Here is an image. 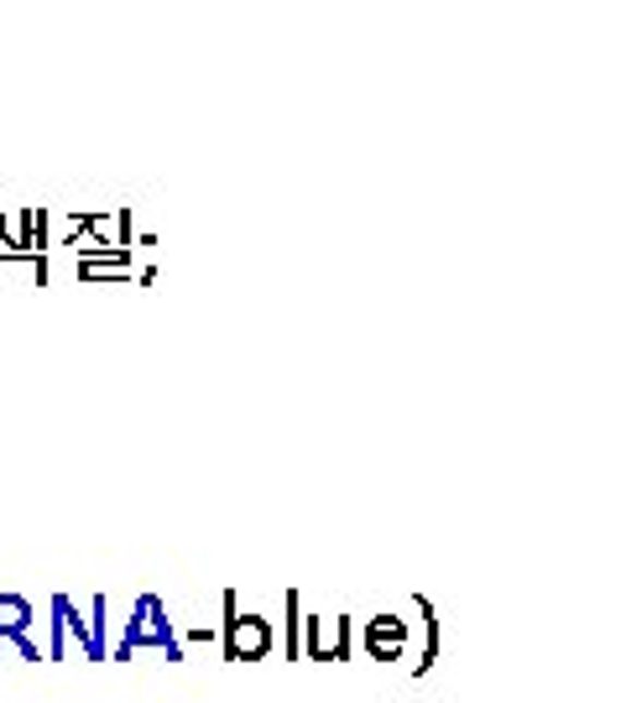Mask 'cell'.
<instances>
[{"label": "cell", "instance_id": "1", "mask_svg": "<svg viewBox=\"0 0 626 703\" xmlns=\"http://www.w3.org/2000/svg\"><path fill=\"white\" fill-rule=\"evenodd\" d=\"M142 646L162 652L168 662H183V635H178V626L168 620V599H162V594H142V599H136L125 631L110 641V662H125V656L142 652Z\"/></svg>", "mask_w": 626, "mask_h": 703}, {"label": "cell", "instance_id": "2", "mask_svg": "<svg viewBox=\"0 0 626 703\" xmlns=\"http://www.w3.org/2000/svg\"><path fill=\"white\" fill-rule=\"evenodd\" d=\"M219 609H225V620H219V656H225V662H266V656L277 652L272 620L256 615V609H241V594H236V589L219 594Z\"/></svg>", "mask_w": 626, "mask_h": 703}, {"label": "cell", "instance_id": "3", "mask_svg": "<svg viewBox=\"0 0 626 703\" xmlns=\"http://www.w3.org/2000/svg\"><path fill=\"white\" fill-rule=\"evenodd\" d=\"M408 635H412V626L402 615H376V620H361V652L371 662H402Z\"/></svg>", "mask_w": 626, "mask_h": 703}, {"label": "cell", "instance_id": "4", "mask_svg": "<svg viewBox=\"0 0 626 703\" xmlns=\"http://www.w3.org/2000/svg\"><path fill=\"white\" fill-rule=\"evenodd\" d=\"M412 605H418V620H423V656H418V667H412V678H429L438 662V646H444V626H438V609L429 594H412Z\"/></svg>", "mask_w": 626, "mask_h": 703}, {"label": "cell", "instance_id": "5", "mask_svg": "<svg viewBox=\"0 0 626 703\" xmlns=\"http://www.w3.org/2000/svg\"><path fill=\"white\" fill-rule=\"evenodd\" d=\"M32 620H37L32 599H26V594H5V589H0V652H5L11 641L32 635Z\"/></svg>", "mask_w": 626, "mask_h": 703}, {"label": "cell", "instance_id": "6", "mask_svg": "<svg viewBox=\"0 0 626 703\" xmlns=\"http://www.w3.org/2000/svg\"><path fill=\"white\" fill-rule=\"evenodd\" d=\"M73 277L89 287V281H131L136 271H131V256H125V251H105V256H79Z\"/></svg>", "mask_w": 626, "mask_h": 703}, {"label": "cell", "instance_id": "7", "mask_svg": "<svg viewBox=\"0 0 626 703\" xmlns=\"http://www.w3.org/2000/svg\"><path fill=\"white\" fill-rule=\"evenodd\" d=\"M298 631H303V594L288 589V594H282V662H303Z\"/></svg>", "mask_w": 626, "mask_h": 703}, {"label": "cell", "instance_id": "8", "mask_svg": "<svg viewBox=\"0 0 626 703\" xmlns=\"http://www.w3.org/2000/svg\"><path fill=\"white\" fill-rule=\"evenodd\" d=\"M11 234H16V245L26 256H48V209H22Z\"/></svg>", "mask_w": 626, "mask_h": 703}, {"label": "cell", "instance_id": "9", "mask_svg": "<svg viewBox=\"0 0 626 703\" xmlns=\"http://www.w3.org/2000/svg\"><path fill=\"white\" fill-rule=\"evenodd\" d=\"M110 599L105 594H95L89 599V662H110Z\"/></svg>", "mask_w": 626, "mask_h": 703}, {"label": "cell", "instance_id": "10", "mask_svg": "<svg viewBox=\"0 0 626 703\" xmlns=\"http://www.w3.org/2000/svg\"><path fill=\"white\" fill-rule=\"evenodd\" d=\"M298 641H303V656H309V662H335V656H329V615H303Z\"/></svg>", "mask_w": 626, "mask_h": 703}, {"label": "cell", "instance_id": "11", "mask_svg": "<svg viewBox=\"0 0 626 703\" xmlns=\"http://www.w3.org/2000/svg\"><path fill=\"white\" fill-rule=\"evenodd\" d=\"M350 652H356V620H350V615H335V620H329V656H335V662H350Z\"/></svg>", "mask_w": 626, "mask_h": 703}, {"label": "cell", "instance_id": "12", "mask_svg": "<svg viewBox=\"0 0 626 703\" xmlns=\"http://www.w3.org/2000/svg\"><path fill=\"white\" fill-rule=\"evenodd\" d=\"M189 641H193V646H219V631H215V626H193Z\"/></svg>", "mask_w": 626, "mask_h": 703}, {"label": "cell", "instance_id": "13", "mask_svg": "<svg viewBox=\"0 0 626 703\" xmlns=\"http://www.w3.org/2000/svg\"><path fill=\"white\" fill-rule=\"evenodd\" d=\"M16 652H22V662H43V652H37V641L32 635H22V641H11Z\"/></svg>", "mask_w": 626, "mask_h": 703}]
</instances>
